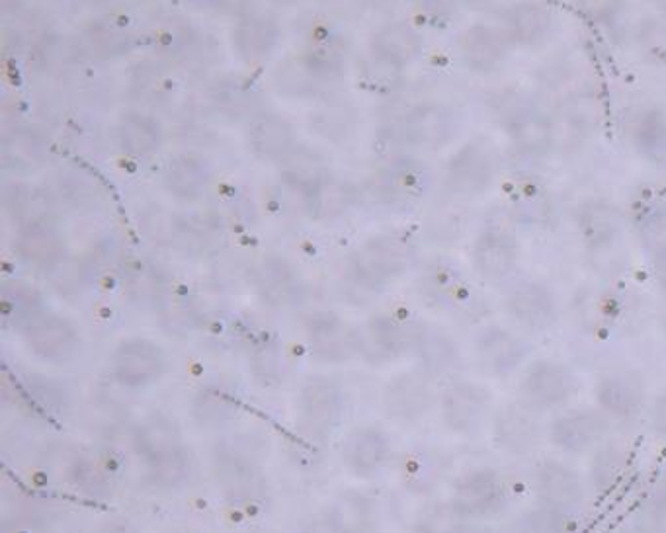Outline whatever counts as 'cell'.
I'll use <instances>...</instances> for the list:
<instances>
[{"label":"cell","mask_w":666,"mask_h":533,"mask_svg":"<svg viewBox=\"0 0 666 533\" xmlns=\"http://www.w3.org/2000/svg\"><path fill=\"white\" fill-rule=\"evenodd\" d=\"M510 36L501 27L478 26L471 30L468 37V61H473L475 69L493 71L508 55Z\"/></svg>","instance_id":"cell-11"},{"label":"cell","mask_w":666,"mask_h":533,"mask_svg":"<svg viewBox=\"0 0 666 533\" xmlns=\"http://www.w3.org/2000/svg\"><path fill=\"white\" fill-rule=\"evenodd\" d=\"M531 485L541 502L558 512L578 507L585 497L581 475L561 462L540 463L533 472Z\"/></svg>","instance_id":"cell-5"},{"label":"cell","mask_w":666,"mask_h":533,"mask_svg":"<svg viewBox=\"0 0 666 533\" xmlns=\"http://www.w3.org/2000/svg\"><path fill=\"white\" fill-rule=\"evenodd\" d=\"M651 424L657 434L666 438V395L658 397L651 407Z\"/></svg>","instance_id":"cell-17"},{"label":"cell","mask_w":666,"mask_h":533,"mask_svg":"<svg viewBox=\"0 0 666 533\" xmlns=\"http://www.w3.org/2000/svg\"><path fill=\"white\" fill-rule=\"evenodd\" d=\"M530 344L524 338L498 325H489L475 338V355L486 375L501 377L513 374L524 364Z\"/></svg>","instance_id":"cell-2"},{"label":"cell","mask_w":666,"mask_h":533,"mask_svg":"<svg viewBox=\"0 0 666 533\" xmlns=\"http://www.w3.org/2000/svg\"><path fill=\"white\" fill-rule=\"evenodd\" d=\"M460 504L468 514L479 518H491L503 512L506 502L505 485L501 477L491 469L471 473L461 483Z\"/></svg>","instance_id":"cell-9"},{"label":"cell","mask_w":666,"mask_h":533,"mask_svg":"<svg viewBox=\"0 0 666 533\" xmlns=\"http://www.w3.org/2000/svg\"><path fill=\"white\" fill-rule=\"evenodd\" d=\"M590 16L598 20L612 19L620 10L621 0H578Z\"/></svg>","instance_id":"cell-16"},{"label":"cell","mask_w":666,"mask_h":533,"mask_svg":"<svg viewBox=\"0 0 666 533\" xmlns=\"http://www.w3.org/2000/svg\"><path fill=\"white\" fill-rule=\"evenodd\" d=\"M510 533H565L563 512L548 507L524 512L514 520Z\"/></svg>","instance_id":"cell-14"},{"label":"cell","mask_w":666,"mask_h":533,"mask_svg":"<svg viewBox=\"0 0 666 533\" xmlns=\"http://www.w3.org/2000/svg\"><path fill=\"white\" fill-rule=\"evenodd\" d=\"M653 268H655V276H657L661 290L666 292V242L663 247H658L655 257H653Z\"/></svg>","instance_id":"cell-18"},{"label":"cell","mask_w":666,"mask_h":533,"mask_svg":"<svg viewBox=\"0 0 666 533\" xmlns=\"http://www.w3.org/2000/svg\"><path fill=\"white\" fill-rule=\"evenodd\" d=\"M610 422L606 412L576 409L559 415L551 422L550 438L559 450L567 454H585L586 450L602 442Z\"/></svg>","instance_id":"cell-3"},{"label":"cell","mask_w":666,"mask_h":533,"mask_svg":"<svg viewBox=\"0 0 666 533\" xmlns=\"http://www.w3.org/2000/svg\"><path fill=\"white\" fill-rule=\"evenodd\" d=\"M495 440L498 447L510 454H524L533 447L538 438L530 412L520 407H506L495 418Z\"/></svg>","instance_id":"cell-10"},{"label":"cell","mask_w":666,"mask_h":533,"mask_svg":"<svg viewBox=\"0 0 666 533\" xmlns=\"http://www.w3.org/2000/svg\"><path fill=\"white\" fill-rule=\"evenodd\" d=\"M498 124L505 134L523 149L536 151L548 141V120L540 107L536 106L524 94H508L498 106Z\"/></svg>","instance_id":"cell-4"},{"label":"cell","mask_w":666,"mask_h":533,"mask_svg":"<svg viewBox=\"0 0 666 533\" xmlns=\"http://www.w3.org/2000/svg\"><path fill=\"white\" fill-rule=\"evenodd\" d=\"M506 311L523 327L531 330L550 329L558 319L555 297L548 287L536 282H526L514 287L506 299Z\"/></svg>","instance_id":"cell-7"},{"label":"cell","mask_w":666,"mask_h":533,"mask_svg":"<svg viewBox=\"0 0 666 533\" xmlns=\"http://www.w3.org/2000/svg\"><path fill=\"white\" fill-rule=\"evenodd\" d=\"M665 337H666V327H665Z\"/></svg>","instance_id":"cell-19"},{"label":"cell","mask_w":666,"mask_h":533,"mask_svg":"<svg viewBox=\"0 0 666 533\" xmlns=\"http://www.w3.org/2000/svg\"><path fill=\"white\" fill-rule=\"evenodd\" d=\"M451 412L456 415V422L460 430H473L481 427V422L485 420L489 410H491V395L485 387L479 385H460L451 393Z\"/></svg>","instance_id":"cell-12"},{"label":"cell","mask_w":666,"mask_h":533,"mask_svg":"<svg viewBox=\"0 0 666 533\" xmlns=\"http://www.w3.org/2000/svg\"><path fill=\"white\" fill-rule=\"evenodd\" d=\"M595 395L600 410L616 418H628L640 412L645 400L641 382L625 372H612L600 377Z\"/></svg>","instance_id":"cell-8"},{"label":"cell","mask_w":666,"mask_h":533,"mask_svg":"<svg viewBox=\"0 0 666 533\" xmlns=\"http://www.w3.org/2000/svg\"><path fill=\"white\" fill-rule=\"evenodd\" d=\"M479 274L489 282H501L510 276L518 264V242L513 233L503 227H485L473 250Z\"/></svg>","instance_id":"cell-6"},{"label":"cell","mask_w":666,"mask_h":533,"mask_svg":"<svg viewBox=\"0 0 666 533\" xmlns=\"http://www.w3.org/2000/svg\"><path fill=\"white\" fill-rule=\"evenodd\" d=\"M550 12L538 4H518L506 16V34L514 42L533 44L550 32Z\"/></svg>","instance_id":"cell-13"},{"label":"cell","mask_w":666,"mask_h":533,"mask_svg":"<svg viewBox=\"0 0 666 533\" xmlns=\"http://www.w3.org/2000/svg\"><path fill=\"white\" fill-rule=\"evenodd\" d=\"M625 467V452L621 445H606L604 450L596 455L595 465H593V479H595L598 489H606L613 485V480L620 477L621 472Z\"/></svg>","instance_id":"cell-15"},{"label":"cell","mask_w":666,"mask_h":533,"mask_svg":"<svg viewBox=\"0 0 666 533\" xmlns=\"http://www.w3.org/2000/svg\"><path fill=\"white\" fill-rule=\"evenodd\" d=\"M576 392L575 375L565 365L538 360L524 370L518 383V393L526 407L550 410L565 405Z\"/></svg>","instance_id":"cell-1"}]
</instances>
